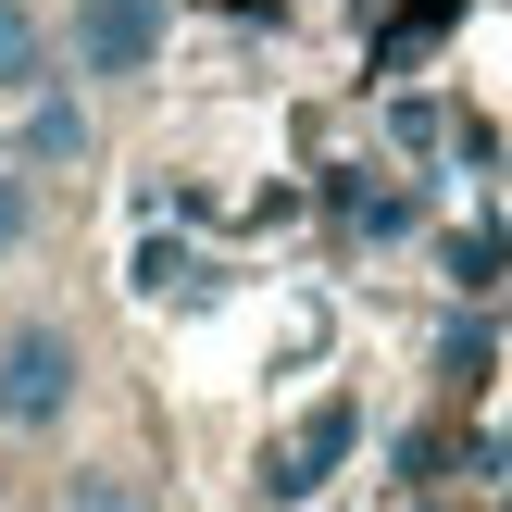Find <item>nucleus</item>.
<instances>
[{
  "label": "nucleus",
  "mask_w": 512,
  "mask_h": 512,
  "mask_svg": "<svg viewBox=\"0 0 512 512\" xmlns=\"http://www.w3.org/2000/svg\"><path fill=\"white\" fill-rule=\"evenodd\" d=\"M63 512H163V500H150L138 475H113V463H88V475H75V488H63Z\"/></svg>",
  "instance_id": "obj_6"
},
{
  "label": "nucleus",
  "mask_w": 512,
  "mask_h": 512,
  "mask_svg": "<svg viewBox=\"0 0 512 512\" xmlns=\"http://www.w3.org/2000/svg\"><path fill=\"white\" fill-rule=\"evenodd\" d=\"M25 238H38V188H25V175L13 163H0V263H13V250Z\"/></svg>",
  "instance_id": "obj_7"
},
{
  "label": "nucleus",
  "mask_w": 512,
  "mask_h": 512,
  "mask_svg": "<svg viewBox=\"0 0 512 512\" xmlns=\"http://www.w3.org/2000/svg\"><path fill=\"white\" fill-rule=\"evenodd\" d=\"M163 63V0H75V75H150Z\"/></svg>",
  "instance_id": "obj_2"
},
{
  "label": "nucleus",
  "mask_w": 512,
  "mask_h": 512,
  "mask_svg": "<svg viewBox=\"0 0 512 512\" xmlns=\"http://www.w3.org/2000/svg\"><path fill=\"white\" fill-rule=\"evenodd\" d=\"M75 163H88V100L63 75H38L25 113H13V175H75Z\"/></svg>",
  "instance_id": "obj_3"
},
{
  "label": "nucleus",
  "mask_w": 512,
  "mask_h": 512,
  "mask_svg": "<svg viewBox=\"0 0 512 512\" xmlns=\"http://www.w3.org/2000/svg\"><path fill=\"white\" fill-rule=\"evenodd\" d=\"M338 450H350V400H325V413H313V425H300V438H288V463H275V500H313Z\"/></svg>",
  "instance_id": "obj_4"
},
{
  "label": "nucleus",
  "mask_w": 512,
  "mask_h": 512,
  "mask_svg": "<svg viewBox=\"0 0 512 512\" xmlns=\"http://www.w3.org/2000/svg\"><path fill=\"white\" fill-rule=\"evenodd\" d=\"M75 388H88V363H75V325H0V425H63Z\"/></svg>",
  "instance_id": "obj_1"
},
{
  "label": "nucleus",
  "mask_w": 512,
  "mask_h": 512,
  "mask_svg": "<svg viewBox=\"0 0 512 512\" xmlns=\"http://www.w3.org/2000/svg\"><path fill=\"white\" fill-rule=\"evenodd\" d=\"M50 75V25L25 13V0H0V100H25Z\"/></svg>",
  "instance_id": "obj_5"
}]
</instances>
